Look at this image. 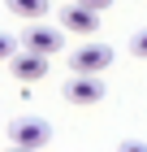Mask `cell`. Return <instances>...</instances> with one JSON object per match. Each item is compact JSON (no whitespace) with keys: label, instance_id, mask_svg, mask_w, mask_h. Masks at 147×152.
Instances as JSON below:
<instances>
[{"label":"cell","instance_id":"cell-1","mask_svg":"<svg viewBox=\"0 0 147 152\" xmlns=\"http://www.w3.org/2000/svg\"><path fill=\"white\" fill-rule=\"evenodd\" d=\"M17 44L30 48V52H43V57H56L61 48H65V31H61V26H43L39 18H35V22L22 31V39H17Z\"/></svg>","mask_w":147,"mask_h":152},{"label":"cell","instance_id":"cell-2","mask_svg":"<svg viewBox=\"0 0 147 152\" xmlns=\"http://www.w3.org/2000/svg\"><path fill=\"white\" fill-rule=\"evenodd\" d=\"M104 91H108V87L100 83V74H74V78L61 87V96H65L69 104H78V109L100 104V100H104Z\"/></svg>","mask_w":147,"mask_h":152},{"label":"cell","instance_id":"cell-3","mask_svg":"<svg viewBox=\"0 0 147 152\" xmlns=\"http://www.w3.org/2000/svg\"><path fill=\"white\" fill-rule=\"evenodd\" d=\"M113 65V48L108 44H82L69 52V70L74 74H104Z\"/></svg>","mask_w":147,"mask_h":152},{"label":"cell","instance_id":"cell-4","mask_svg":"<svg viewBox=\"0 0 147 152\" xmlns=\"http://www.w3.org/2000/svg\"><path fill=\"white\" fill-rule=\"evenodd\" d=\"M61 31H65V35H95V31H100V9H91L82 0L65 4V9H61Z\"/></svg>","mask_w":147,"mask_h":152},{"label":"cell","instance_id":"cell-5","mask_svg":"<svg viewBox=\"0 0 147 152\" xmlns=\"http://www.w3.org/2000/svg\"><path fill=\"white\" fill-rule=\"evenodd\" d=\"M9 139L17 148H43V143H52V126L43 117H17V122H9Z\"/></svg>","mask_w":147,"mask_h":152},{"label":"cell","instance_id":"cell-6","mask_svg":"<svg viewBox=\"0 0 147 152\" xmlns=\"http://www.w3.org/2000/svg\"><path fill=\"white\" fill-rule=\"evenodd\" d=\"M9 70H13L17 83H39V78H48V57L43 52H30V48H17L9 57Z\"/></svg>","mask_w":147,"mask_h":152},{"label":"cell","instance_id":"cell-7","mask_svg":"<svg viewBox=\"0 0 147 152\" xmlns=\"http://www.w3.org/2000/svg\"><path fill=\"white\" fill-rule=\"evenodd\" d=\"M4 4H9V13H17V18H43L48 13V0H4Z\"/></svg>","mask_w":147,"mask_h":152},{"label":"cell","instance_id":"cell-8","mask_svg":"<svg viewBox=\"0 0 147 152\" xmlns=\"http://www.w3.org/2000/svg\"><path fill=\"white\" fill-rule=\"evenodd\" d=\"M130 52H134V57H147V26L130 35Z\"/></svg>","mask_w":147,"mask_h":152},{"label":"cell","instance_id":"cell-9","mask_svg":"<svg viewBox=\"0 0 147 152\" xmlns=\"http://www.w3.org/2000/svg\"><path fill=\"white\" fill-rule=\"evenodd\" d=\"M13 52H17V39H13L9 31H0V61H9Z\"/></svg>","mask_w":147,"mask_h":152},{"label":"cell","instance_id":"cell-10","mask_svg":"<svg viewBox=\"0 0 147 152\" xmlns=\"http://www.w3.org/2000/svg\"><path fill=\"white\" fill-rule=\"evenodd\" d=\"M82 4H91V9H100V13H104L108 4H113V0H82Z\"/></svg>","mask_w":147,"mask_h":152}]
</instances>
